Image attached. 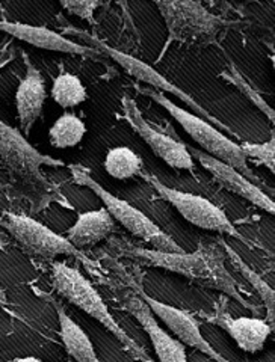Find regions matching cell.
<instances>
[{"instance_id": "1", "label": "cell", "mask_w": 275, "mask_h": 362, "mask_svg": "<svg viewBox=\"0 0 275 362\" xmlns=\"http://www.w3.org/2000/svg\"><path fill=\"white\" fill-rule=\"evenodd\" d=\"M121 254L124 257L140 259L153 267L173 272V274L185 276L200 286L221 291L225 296L237 300L244 308L254 313L257 311L254 305H251L242 296L237 281L225 267V254L223 247H218L216 245H200L197 251L191 254L160 252L156 249L140 246L123 249Z\"/></svg>"}, {"instance_id": "2", "label": "cell", "mask_w": 275, "mask_h": 362, "mask_svg": "<svg viewBox=\"0 0 275 362\" xmlns=\"http://www.w3.org/2000/svg\"><path fill=\"white\" fill-rule=\"evenodd\" d=\"M52 279L53 287L61 298L93 317L101 326H105L135 359L152 362L150 356L144 352L142 347L120 326L116 317L111 314L105 300L101 299L100 293L91 284L88 278H85L82 272L76 267L67 266L65 263L56 262L52 266Z\"/></svg>"}, {"instance_id": "3", "label": "cell", "mask_w": 275, "mask_h": 362, "mask_svg": "<svg viewBox=\"0 0 275 362\" xmlns=\"http://www.w3.org/2000/svg\"><path fill=\"white\" fill-rule=\"evenodd\" d=\"M141 93L156 101L159 106H162L177 121V124H180L181 129L189 134V138L198 144V150L230 165L251 181L256 178L253 171L249 169L247 157L242 148H240V144L228 138L225 133L216 129L213 124L196 115L193 112L179 107L168 97H165V94L157 93V90L152 88H142Z\"/></svg>"}, {"instance_id": "4", "label": "cell", "mask_w": 275, "mask_h": 362, "mask_svg": "<svg viewBox=\"0 0 275 362\" xmlns=\"http://www.w3.org/2000/svg\"><path fill=\"white\" fill-rule=\"evenodd\" d=\"M72 178L76 185L93 190V194H96L100 198V201L103 202V207H105L106 211L111 214V218L118 222L123 228L128 230L132 235L138 237V239L147 245H152L153 249L160 252H185L173 237H169L165 231L160 230L145 213L132 206L130 202L111 194V192L103 187L99 181L91 177L84 168L72 166Z\"/></svg>"}, {"instance_id": "5", "label": "cell", "mask_w": 275, "mask_h": 362, "mask_svg": "<svg viewBox=\"0 0 275 362\" xmlns=\"http://www.w3.org/2000/svg\"><path fill=\"white\" fill-rule=\"evenodd\" d=\"M0 157L9 173L32 189H50V183L41 173L43 166L61 168L62 160L40 153L18 129L0 119Z\"/></svg>"}, {"instance_id": "6", "label": "cell", "mask_w": 275, "mask_h": 362, "mask_svg": "<svg viewBox=\"0 0 275 362\" xmlns=\"http://www.w3.org/2000/svg\"><path fill=\"white\" fill-rule=\"evenodd\" d=\"M140 177L156 190V194H159L160 198L169 202L186 222L200 230L223 233L245 242V237L236 230V226L228 219L225 211L215 206L208 198L169 187L150 173H141Z\"/></svg>"}, {"instance_id": "7", "label": "cell", "mask_w": 275, "mask_h": 362, "mask_svg": "<svg viewBox=\"0 0 275 362\" xmlns=\"http://www.w3.org/2000/svg\"><path fill=\"white\" fill-rule=\"evenodd\" d=\"M156 6L165 20L169 41H198L215 38L224 28L225 21L215 16L200 2L174 0L157 2Z\"/></svg>"}, {"instance_id": "8", "label": "cell", "mask_w": 275, "mask_h": 362, "mask_svg": "<svg viewBox=\"0 0 275 362\" xmlns=\"http://www.w3.org/2000/svg\"><path fill=\"white\" fill-rule=\"evenodd\" d=\"M0 225L13 235V239L28 255L45 259H53L58 255H72L86 259L82 251L74 247L64 235L25 214L6 213Z\"/></svg>"}, {"instance_id": "9", "label": "cell", "mask_w": 275, "mask_h": 362, "mask_svg": "<svg viewBox=\"0 0 275 362\" xmlns=\"http://www.w3.org/2000/svg\"><path fill=\"white\" fill-rule=\"evenodd\" d=\"M93 42L96 44V49L100 50V53H106L112 61H116L125 73H128V74L132 76V77H135L136 81H140V82H142V83H147L148 88H152V89L157 90V93H162V94L167 93V94H171V95L177 97V98L181 100L183 103H185L191 110L196 112V115H198V117H201L203 119H206L208 122L213 124V126H215L216 129H220L221 132H227V133H230V134H235V133L232 132V129H228L224 122H221L220 119L215 118L211 112L206 110V109L198 103V101L193 100L188 93H185V90L180 89L177 85L171 83L165 76L160 74V73L156 70V68H153L152 65L145 64L144 61L135 58V56H132V54H129V53H124V52H121V50L113 49V47H111V45L105 44V42L100 41V40L93 38Z\"/></svg>"}, {"instance_id": "10", "label": "cell", "mask_w": 275, "mask_h": 362, "mask_svg": "<svg viewBox=\"0 0 275 362\" xmlns=\"http://www.w3.org/2000/svg\"><path fill=\"white\" fill-rule=\"evenodd\" d=\"M121 106L124 112V118L129 126L136 132V134L150 146V150L165 162L174 171H193L196 163L188 151V145L179 142L171 136L160 133L148 124V121L142 117V113L138 109L136 103L129 98L123 97Z\"/></svg>"}, {"instance_id": "11", "label": "cell", "mask_w": 275, "mask_h": 362, "mask_svg": "<svg viewBox=\"0 0 275 362\" xmlns=\"http://www.w3.org/2000/svg\"><path fill=\"white\" fill-rule=\"evenodd\" d=\"M138 296L147 303V307L150 308L153 315H156L174 334V338H177L183 346H189L198 350V352L204 354L213 362H230L221 354H218L215 347L203 337L200 323L191 313L160 302L150 296V294H147L144 290L138 291Z\"/></svg>"}, {"instance_id": "12", "label": "cell", "mask_w": 275, "mask_h": 362, "mask_svg": "<svg viewBox=\"0 0 275 362\" xmlns=\"http://www.w3.org/2000/svg\"><path fill=\"white\" fill-rule=\"evenodd\" d=\"M206 322L220 326L245 354L260 352L274 331V327L265 319L233 317L228 313V305L224 299H220V303L216 305L213 313L206 317Z\"/></svg>"}, {"instance_id": "13", "label": "cell", "mask_w": 275, "mask_h": 362, "mask_svg": "<svg viewBox=\"0 0 275 362\" xmlns=\"http://www.w3.org/2000/svg\"><path fill=\"white\" fill-rule=\"evenodd\" d=\"M188 151L192 158H197L198 163L208 171L218 183L227 190H230L232 194L247 199L248 202L253 204L257 209L265 210L269 214H275V202L272 198H269L265 192H263L253 181L248 180L245 175L236 171L235 168L227 165L218 158L203 153L198 148L193 146H188Z\"/></svg>"}, {"instance_id": "14", "label": "cell", "mask_w": 275, "mask_h": 362, "mask_svg": "<svg viewBox=\"0 0 275 362\" xmlns=\"http://www.w3.org/2000/svg\"><path fill=\"white\" fill-rule=\"evenodd\" d=\"M0 32H5L8 35L14 37L16 40H20L23 42L32 45V47L41 49V50L76 54V56H99L100 54V50H97L96 47H88V45H82L76 41L68 40L64 35H61V33L44 26H33V25H26V23L0 20Z\"/></svg>"}, {"instance_id": "15", "label": "cell", "mask_w": 275, "mask_h": 362, "mask_svg": "<svg viewBox=\"0 0 275 362\" xmlns=\"http://www.w3.org/2000/svg\"><path fill=\"white\" fill-rule=\"evenodd\" d=\"M124 310L135 317L136 322L141 325L148 338H150L159 362H188L186 347L159 325L150 308L147 307V303L140 296L129 298L124 305Z\"/></svg>"}, {"instance_id": "16", "label": "cell", "mask_w": 275, "mask_h": 362, "mask_svg": "<svg viewBox=\"0 0 275 362\" xmlns=\"http://www.w3.org/2000/svg\"><path fill=\"white\" fill-rule=\"evenodd\" d=\"M47 89H45L44 77L38 68L26 61V74L21 78L16 90V109L20 121V132L29 134L37 119L41 117Z\"/></svg>"}, {"instance_id": "17", "label": "cell", "mask_w": 275, "mask_h": 362, "mask_svg": "<svg viewBox=\"0 0 275 362\" xmlns=\"http://www.w3.org/2000/svg\"><path fill=\"white\" fill-rule=\"evenodd\" d=\"M113 230H116V221L111 218L105 207H101L99 210L80 213L76 222L65 231L64 237L79 251H82L84 247L94 246L106 239Z\"/></svg>"}, {"instance_id": "18", "label": "cell", "mask_w": 275, "mask_h": 362, "mask_svg": "<svg viewBox=\"0 0 275 362\" xmlns=\"http://www.w3.org/2000/svg\"><path fill=\"white\" fill-rule=\"evenodd\" d=\"M56 314L60 319V337L65 347V352L76 362H101L97 356L91 338L70 315L65 313L61 305L55 303Z\"/></svg>"}, {"instance_id": "19", "label": "cell", "mask_w": 275, "mask_h": 362, "mask_svg": "<svg viewBox=\"0 0 275 362\" xmlns=\"http://www.w3.org/2000/svg\"><path fill=\"white\" fill-rule=\"evenodd\" d=\"M220 242V246L223 247L224 254L230 258V262L233 263V266L240 272V275H242L251 286L254 287V290L259 293V296L262 298L263 303H265V310H266V322L274 327V315H275V293L274 288L268 284V282L263 279L259 274L251 269L242 258H240L235 249L225 243L224 240H218Z\"/></svg>"}, {"instance_id": "20", "label": "cell", "mask_w": 275, "mask_h": 362, "mask_svg": "<svg viewBox=\"0 0 275 362\" xmlns=\"http://www.w3.org/2000/svg\"><path fill=\"white\" fill-rule=\"evenodd\" d=\"M103 168L112 178L124 181L144 173V160L129 146L120 145L106 153Z\"/></svg>"}, {"instance_id": "21", "label": "cell", "mask_w": 275, "mask_h": 362, "mask_svg": "<svg viewBox=\"0 0 275 362\" xmlns=\"http://www.w3.org/2000/svg\"><path fill=\"white\" fill-rule=\"evenodd\" d=\"M86 134V126L82 118L76 113L65 112L56 119L49 130L50 145L58 150L74 148L84 141Z\"/></svg>"}, {"instance_id": "22", "label": "cell", "mask_w": 275, "mask_h": 362, "mask_svg": "<svg viewBox=\"0 0 275 362\" xmlns=\"http://www.w3.org/2000/svg\"><path fill=\"white\" fill-rule=\"evenodd\" d=\"M50 97L62 109H73L86 101L88 93L79 76L62 71L53 78Z\"/></svg>"}, {"instance_id": "23", "label": "cell", "mask_w": 275, "mask_h": 362, "mask_svg": "<svg viewBox=\"0 0 275 362\" xmlns=\"http://www.w3.org/2000/svg\"><path fill=\"white\" fill-rule=\"evenodd\" d=\"M247 160H253L257 165L265 166L271 173H275V138L262 144L242 142L240 144Z\"/></svg>"}, {"instance_id": "24", "label": "cell", "mask_w": 275, "mask_h": 362, "mask_svg": "<svg viewBox=\"0 0 275 362\" xmlns=\"http://www.w3.org/2000/svg\"><path fill=\"white\" fill-rule=\"evenodd\" d=\"M221 77H224L225 81H228V82H232L236 88H239L240 90H242V93L253 101V103L263 112V113H266V117H268V119H269V122H274L275 121V115H274V110L271 109V106L266 103L265 100H263L262 97H260V94L257 93V90L251 86V85H248V82L245 81V78L240 76V73L237 71V68L232 64L230 65V70L228 71H224L223 74H221Z\"/></svg>"}, {"instance_id": "25", "label": "cell", "mask_w": 275, "mask_h": 362, "mask_svg": "<svg viewBox=\"0 0 275 362\" xmlns=\"http://www.w3.org/2000/svg\"><path fill=\"white\" fill-rule=\"evenodd\" d=\"M61 5L70 14L77 16V17L88 20V21L93 20L96 9L100 6L99 2H82V0H80V2H70V0L65 2V0H64V2H61Z\"/></svg>"}, {"instance_id": "26", "label": "cell", "mask_w": 275, "mask_h": 362, "mask_svg": "<svg viewBox=\"0 0 275 362\" xmlns=\"http://www.w3.org/2000/svg\"><path fill=\"white\" fill-rule=\"evenodd\" d=\"M8 305V296H6V291L5 288L0 286V307H6Z\"/></svg>"}, {"instance_id": "27", "label": "cell", "mask_w": 275, "mask_h": 362, "mask_svg": "<svg viewBox=\"0 0 275 362\" xmlns=\"http://www.w3.org/2000/svg\"><path fill=\"white\" fill-rule=\"evenodd\" d=\"M13 362H44V361L33 356H25V358H16Z\"/></svg>"}]
</instances>
